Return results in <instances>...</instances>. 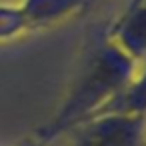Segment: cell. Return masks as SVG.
I'll return each instance as SVG.
<instances>
[{"mask_svg": "<svg viewBox=\"0 0 146 146\" xmlns=\"http://www.w3.org/2000/svg\"><path fill=\"white\" fill-rule=\"evenodd\" d=\"M136 70L138 62L104 32V36L88 48L56 114L48 124L36 130V136L50 144L100 114L126 88Z\"/></svg>", "mask_w": 146, "mask_h": 146, "instance_id": "obj_1", "label": "cell"}, {"mask_svg": "<svg viewBox=\"0 0 146 146\" xmlns=\"http://www.w3.org/2000/svg\"><path fill=\"white\" fill-rule=\"evenodd\" d=\"M72 132L70 146H142L146 140V116L104 112L88 118Z\"/></svg>", "mask_w": 146, "mask_h": 146, "instance_id": "obj_2", "label": "cell"}, {"mask_svg": "<svg viewBox=\"0 0 146 146\" xmlns=\"http://www.w3.org/2000/svg\"><path fill=\"white\" fill-rule=\"evenodd\" d=\"M106 34L138 64L146 60V0H130Z\"/></svg>", "mask_w": 146, "mask_h": 146, "instance_id": "obj_3", "label": "cell"}, {"mask_svg": "<svg viewBox=\"0 0 146 146\" xmlns=\"http://www.w3.org/2000/svg\"><path fill=\"white\" fill-rule=\"evenodd\" d=\"M18 4L30 30L44 28L86 12V0H22Z\"/></svg>", "mask_w": 146, "mask_h": 146, "instance_id": "obj_4", "label": "cell"}, {"mask_svg": "<svg viewBox=\"0 0 146 146\" xmlns=\"http://www.w3.org/2000/svg\"><path fill=\"white\" fill-rule=\"evenodd\" d=\"M122 112V114H138L146 116V66H138L132 80L126 88L100 112Z\"/></svg>", "mask_w": 146, "mask_h": 146, "instance_id": "obj_5", "label": "cell"}, {"mask_svg": "<svg viewBox=\"0 0 146 146\" xmlns=\"http://www.w3.org/2000/svg\"><path fill=\"white\" fill-rule=\"evenodd\" d=\"M24 32H30V28L20 10V4H10L0 0V42L14 40Z\"/></svg>", "mask_w": 146, "mask_h": 146, "instance_id": "obj_6", "label": "cell"}, {"mask_svg": "<svg viewBox=\"0 0 146 146\" xmlns=\"http://www.w3.org/2000/svg\"><path fill=\"white\" fill-rule=\"evenodd\" d=\"M14 146H48L42 138H38L36 136V132L34 134H30V136H26V138H22L20 142H16Z\"/></svg>", "mask_w": 146, "mask_h": 146, "instance_id": "obj_7", "label": "cell"}, {"mask_svg": "<svg viewBox=\"0 0 146 146\" xmlns=\"http://www.w3.org/2000/svg\"><path fill=\"white\" fill-rule=\"evenodd\" d=\"M98 2H100V0H86V12H88V10H90L92 6H96Z\"/></svg>", "mask_w": 146, "mask_h": 146, "instance_id": "obj_8", "label": "cell"}, {"mask_svg": "<svg viewBox=\"0 0 146 146\" xmlns=\"http://www.w3.org/2000/svg\"><path fill=\"white\" fill-rule=\"evenodd\" d=\"M142 146H146V140H144V144H142Z\"/></svg>", "mask_w": 146, "mask_h": 146, "instance_id": "obj_9", "label": "cell"}]
</instances>
